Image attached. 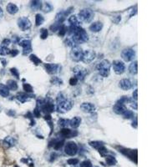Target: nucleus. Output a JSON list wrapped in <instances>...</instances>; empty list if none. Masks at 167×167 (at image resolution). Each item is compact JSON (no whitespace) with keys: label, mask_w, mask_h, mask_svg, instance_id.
Returning a JSON list of instances; mask_svg holds the SVG:
<instances>
[{"label":"nucleus","mask_w":167,"mask_h":167,"mask_svg":"<svg viewBox=\"0 0 167 167\" xmlns=\"http://www.w3.org/2000/svg\"><path fill=\"white\" fill-rule=\"evenodd\" d=\"M68 31H69V34H72V38L74 41V43L76 44H80V43H86L89 39V37H88V34H87L86 31L81 28V26L80 27H75V28H73V27H70L68 28Z\"/></svg>","instance_id":"1"},{"label":"nucleus","mask_w":167,"mask_h":167,"mask_svg":"<svg viewBox=\"0 0 167 167\" xmlns=\"http://www.w3.org/2000/svg\"><path fill=\"white\" fill-rule=\"evenodd\" d=\"M110 67H111L110 62L107 59H105V60H102L98 64L97 69L102 77H108L110 74Z\"/></svg>","instance_id":"2"},{"label":"nucleus","mask_w":167,"mask_h":167,"mask_svg":"<svg viewBox=\"0 0 167 167\" xmlns=\"http://www.w3.org/2000/svg\"><path fill=\"white\" fill-rule=\"evenodd\" d=\"M74 105V102L71 99H65L63 101L57 103V111L61 114H64L66 112L69 111Z\"/></svg>","instance_id":"3"},{"label":"nucleus","mask_w":167,"mask_h":167,"mask_svg":"<svg viewBox=\"0 0 167 167\" xmlns=\"http://www.w3.org/2000/svg\"><path fill=\"white\" fill-rule=\"evenodd\" d=\"M94 13L90 8H84L79 13V19L84 23H89L93 20Z\"/></svg>","instance_id":"4"},{"label":"nucleus","mask_w":167,"mask_h":167,"mask_svg":"<svg viewBox=\"0 0 167 167\" xmlns=\"http://www.w3.org/2000/svg\"><path fill=\"white\" fill-rule=\"evenodd\" d=\"M129 100V99L127 97H123L120 99H119L117 101V103L114 105V111L115 113H116L118 115H123L125 110H126V107H125V103Z\"/></svg>","instance_id":"5"},{"label":"nucleus","mask_w":167,"mask_h":167,"mask_svg":"<svg viewBox=\"0 0 167 167\" xmlns=\"http://www.w3.org/2000/svg\"><path fill=\"white\" fill-rule=\"evenodd\" d=\"M83 50L81 49L80 47L79 46H75L74 48H72L71 52H70V57L71 59L74 60V61H80L82 59V57H83Z\"/></svg>","instance_id":"6"},{"label":"nucleus","mask_w":167,"mask_h":167,"mask_svg":"<svg viewBox=\"0 0 167 167\" xmlns=\"http://www.w3.org/2000/svg\"><path fill=\"white\" fill-rule=\"evenodd\" d=\"M96 57V53L92 50H85L83 52V57H82V61L85 64H89L93 61Z\"/></svg>","instance_id":"7"},{"label":"nucleus","mask_w":167,"mask_h":167,"mask_svg":"<svg viewBox=\"0 0 167 167\" xmlns=\"http://www.w3.org/2000/svg\"><path fill=\"white\" fill-rule=\"evenodd\" d=\"M19 45L23 47V55H29L32 52L31 40L29 39H22L19 41Z\"/></svg>","instance_id":"8"},{"label":"nucleus","mask_w":167,"mask_h":167,"mask_svg":"<svg viewBox=\"0 0 167 167\" xmlns=\"http://www.w3.org/2000/svg\"><path fill=\"white\" fill-rule=\"evenodd\" d=\"M64 151L68 155L74 156L78 152V145L73 141H69L66 144V145L64 147Z\"/></svg>","instance_id":"9"},{"label":"nucleus","mask_w":167,"mask_h":167,"mask_svg":"<svg viewBox=\"0 0 167 167\" xmlns=\"http://www.w3.org/2000/svg\"><path fill=\"white\" fill-rule=\"evenodd\" d=\"M121 57L126 62L133 60L136 57V52L133 49H125L121 52Z\"/></svg>","instance_id":"10"},{"label":"nucleus","mask_w":167,"mask_h":167,"mask_svg":"<svg viewBox=\"0 0 167 167\" xmlns=\"http://www.w3.org/2000/svg\"><path fill=\"white\" fill-rule=\"evenodd\" d=\"M74 73L75 76L74 78H76L78 80H83L88 74L86 68H83L81 66H76L74 68Z\"/></svg>","instance_id":"11"},{"label":"nucleus","mask_w":167,"mask_h":167,"mask_svg":"<svg viewBox=\"0 0 167 167\" xmlns=\"http://www.w3.org/2000/svg\"><path fill=\"white\" fill-rule=\"evenodd\" d=\"M52 99H50V100H44V103L41 107V111L43 112V114L45 115H50V113L55 110V105L53 104V102L51 101Z\"/></svg>","instance_id":"12"},{"label":"nucleus","mask_w":167,"mask_h":167,"mask_svg":"<svg viewBox=\"0 0 167 167\" xmlns=\"http://www.w3.org/2000/svg\"><path fill=\"white\" fill-rule=\"evenodd\" d=\"M18 25H19V29L22 31H26V30L30 29L31 22H30V20L28 19V18L22 17V18H19V20H18Z\"/></svg>","instance_id":"13"},{"label":"nucleus","mask_w":167,"mask_h":167,"mask_svg":"<svg viewBox=\"0 0 167 167\" xmlns=\"http://www.w3.org/2000/svg\"><path fill=\"white\" fill-rule=\"evenodd\" d=\"M89 145H91L93 148L98 150V151L101 154L102 156L106 155V153H107V149L105 148V145H104V143L103 142H101V141H96V140H95V141H91V142H89Z\"/></svg>","instance_id":"14"},{"label":"nucleus","mask_w":167,"mask_h":167,"mask_svg":"<svg viewBox=\"0 0 167 167\" xmlns=\"http://www.w3.org/2000/svg\"><path fill=\"white\" fill-rule=\"evenodd\" d=\"M113 68L117 74H122L125 70V65L120 60H115L113 62Z\"/></svg>","instance_id":"15"},{"label":"nucleus","mask_w":167,"mask_h":167,"mask_svg":"<svg viewBox=\"0 0 167 167\" xmlns=\"http://www.w3.org/2000/svg\"><path fill=\"white\" fill-rule=\"evenodd\" d=\"M44 68L46 69V71L50 74H57L60 70V66L55 64H45Z\"/></svg>","instance_id":"16"},{"label":"nucleus","mask_w":167,"mask_h":167,"mask_svg":"<svg viewBox=\"0 0 167 167\" xmlns=\"http://www.w3.org/2000/svg\"><path fill=\"white\" fill-rule=\"evenodd\" d=\"M119 87L122 89H124V90H129V89H130L133 87V84H132V82L130 80L123 79L119 82Z\"/></svg>","instance_id":"17"},{"label":"nucleus","mask_w":167,"mask_h":167,"mask_svg":"<svg viewBox=\"0 0 167 167\" xmlns=\"http://www.w3.org/2000/svg\"><path fill=\"white\" fill-rule=\"evenodd\" d=\"M80 109L86 113H93L95 110V106L91 103H83L80 105Z\"/></svg>","instance_id":"18"},{"label":"nucleus","mask_w":167,"mask_h":167,"mask_svg":"<svg viewBox=\"0 0 167 167\" xmlns=\"http://www.w3.org/2000/svg\"><path fill=\"white\" fill-rule=\"evenodd\" d=\"M17 99L18 100H19L21 103H24L26 101H28V99H29V98H34V94H32L30 95V94H26V93H19L17 94Z\"/></svg>","instance_id":"19"},{"label":"nucleus","mask_w":167,"mask_h":167,"mask_svg":"<svg viewBox=\"0 0 167 167\" xmlns=\"http://www.w3.org/2000/svg\"><path fill=\"white\" fill-rule=\"evenodd\" d=\"M102 29H103V24L101 22H99V21L94 22L89 27V29L92 32H94V33L99 32Z\"/></svg>","instance_id":"20"},{"label":"nucleus","mask_w":167,"mask_h":167,"mask_svg":"<svg viewBox=\"0 0 167 167\" xmlns=\"http://www.w3.org/2000/svg\"><path fill=\"white\" fill-rule=\"evenodd\" d=\"M68 23H69L70 27H73V28L80 27V22L79 19H78L75 15L71 16V17L68 19Z\"/></svg>","instance_id":"21"},{"label":"nucleus","mask_w":167,"mask_h":167,"mask_svg":"<svg viewBox=\"0 0 167 167\" xmlns=\"http://www.w3.org/2000/svg\"><path fill=\"white\" fill-rule=\"evenodd\" d=\"M81 123V118L80 117H74L72 119L69 120V126H71L72 128L76 129L80 126Z\"/></svg>","instance_id":"22"},{"label":"nucleus","mask_w":167,"mask_h":167,"mask_svg":"<svg viewBox=\"0 0 167 167\" xmlns=\"http://www.w3.org/2000/svg\"><path fill=\"white\" fill-rule=\"evenodd\" d=\"M6 9L8 13L10 14H15L19 11V8L17 7V5H15L14 3H10L7 5Z\"/></svg>","instance_id":"23"},{"label":"nucleus","mask_w":167,"mask_h":167,"mask_svg":"<svg viewBox=\"0 0 167 167\" xmlns=\"http://www.w3.org/2000/svg\"><path fill=\"white\" fill-rule=\"evenodd\" d=\"M60 134L62 135L64 137H65V138H69V137H73L72 134H77V132H75V131H72V130H70L68 128H63L62 130L60 131Z\"/></svg>","instance_id":"24"},{"label":"nucleus","mask_w":167,"mask_h":167,"mask_svg":"<svg viewBox=\"0 0 167 167\" xmlns=\"http://www.w3.org/2000/svg\"><path fill=\"white\" fill-rule=\"evenodd\" d=\"M0 94L3 97H8L9 95V89L7 85L0 84Z\"/></svg>","instance_id":"25"},{"label":"nucleus","mask_w":167,"mask_h":167,"mask_svg":"<svg viewBox=\"0 0 167 167\" xmlns=\"http://www.w3.org/2000/svg\"><path fill=\"white\" fill-rule=\"evenodd\" d=\"M41 6H42V3L38 0H34L32 1L31 3H30V8H32V10L34 11H37L38 9L41 8Z\"/></svg>","instance_id":"26"},{"label":"nucleus","mask_w":167,"mask_h":167,"mask_svg":"<svg viewBox=\"0 0 167 167\" xmlns=\"http://www.w3.org/2000/svg\"><path fill=\"white\" fill-rule=\"evenodd\" d=\"M41 9H42V11H43V13H50L54 9V7H53V5H52L51 3L46 2V3H44L43 4H42Z\"/></svg>","instance_id":"27"},{"label":"nucleus","mask_w":167,"mask_h":167,"mask_svg":"<svg viewBox=\"0 0 167 167\" xmlns=\"http://www.w3.org/2000/svg\"><path fill=\"white\" fill-rule=\"evenodd\" d=\"M15 140L11 137V136H8L4 139V145H6L7 147H10V146H13L15 145Z\"/></svg>","instance_id":"28"},{"label":"nucleus","mask_w":167,"mask_h":167,"mask_svg":"<svg viewBox=\"0 0 167 167\" xmlns=\"http://www.w3.org/2000/svg\"><path fill=\"white\" fill-rule=\"evenodd\" d=\"M66 18V15L64 11H61L59 12L57 15H56V21H57V24H60L61 23H63L64 21V19Z\"/></svg>","instance_id":"29"},{"label":"nucleus","mask_w":167,"mask_h":167,"mask_svg":"<svg viewBox=\"0 0 167 167\" xmlns=\"http://www.w3.org/2000/svg\"><path fill=\"white\" fill-rule=\"evenodd\" d=\"M7 87L8 88V89L11 90H17L18 89V84L15 80H8L7 82Z\"/></svg>","instance_id":"30"},{"label":"nucleus","mask_w":167,"mask_h":167,"mask_svg":"<svg viewBox=\"0 0 167 167\" xmlns=\"http://www.w3.org/2000/svg\"><path fill=\"white\" fill-rule=\"evenodd\" d=\"M105 161H106L107 165H109V166H114V165H115L116 162H117L116 159H115L114 156H112V155H108V156H106Z\"/></svg>","instance_id":"31"},{"label":"nucleus","mask_w":167,"mask_h":167,"mask_svg":"<svg viewBox=\"0 0 167 167\" xmlns=\"http://www.w3.org/2000/svg\"><path fill=\"white\" fill-rule=\"evenodd\" d=\"M129 71L130 74H137V62L134 61L130 64V65L129 66Z\"/></svg>","instance_id":"32"},{"label":"nucleus","mask_w":167,"mask_h":167,"mask_svg":"<svg viewBox=\"0 0 167 167\" xmlns=\"http://www.w3.org/2000/svg\"><path fill=\"white\" fill-rule=\"evenodd\" d=\"M44 22V18L40 14V13H38L35 16V24L37 26L41 25Z\"/></svg>","instance_id":"33"},{"label":"nucleus","mask_w":167,"mask_h":167,"mask_svg":"<svg viewBox=\"0 0 167 167\" xmlns=\"http://www.w3.org/2000/svg\"><path fill=\"white\" fill-rule=\"evenodd\" d=\"M69 120L68 119H59V124L62 128H66L67 126H69Z\"/></svg>","instance_id":"34"},{"label":"nucleus","mask_w":167,"mask_h":167,"mask_svg":"<svg viewBox=\"0 0 167 167\" xmlns=\"http://www.w3.org/2000/svg\"><path fill=\"white\" fill-rule=\"evenodd\" d=\"M10 52V50L8 48H7L6 46H3V45H0V55H8Z\"/></svg>","instance_id":"35"},{"label":"nucleus","mask_w":167,"mask_h":167,"mask_svg":"<svg viewBox=\"0 0 167 167\" xmlns=\"http://www.w3.org/2000/svg\"><path fill=\"white\" fill-rule=\"evenodd\" d=\"M29 59H30V60H31L32 62L34 63V64H36V65H38L39 64H41V63H42L41 59H40L39 58H38L36 55H30V56H29Z\"/></svg>","instance_id":"36"},{"label":"nucleus","mask_w":167,"mask_h":167,"mask_svg":"<svg viewBox=\"0 0 167 167\" xmlns=\"http://www.w3.org/2000/svg\"><path fill=\"white\" fill-rule=\"evenodd\" d=\"M51 83L55 85H62L63 81L61 80V79H59L58 77H54L51 79Z\"/></svg>","instance_id":"37"},{"label":"nucleus","mask_w":167,"mask_h":167,"mask_svg":"<svg viewBox=\"0 0 167 167\" xmlns=\"http://www.w3.org/2000/svg\"><path fill=\"white\" fill-rule=\"evenodd\" d=\"M67 32V27L65 25H60L59 29V34L60 36H64Z\"/></svg>","instance_id":"38"},{"label":"nucleus","mask_w":167,"mask_h":167,"mask_svg":"<svg viewBox=\"0 0 167 167\" xmlns=\"http://www.w3.org/2000/svg\"><path fill=\"white\" fill-rule=\"evenodd\" d=\"M23 88H24V90L26 93L28 94L33 93V87H32L30 85H29V84H24V85H23Z\"/></svg>","instance_id":"39"},{"label":"nucleus","mask_w":167,"mask_h":167,"mask_svg":"<svg viewBox=\"0 0 167 167\" xmlns=\"http://www.w3.org/2000/svg\"><path fill=\"white\" fill-rule=\"evenodd\" d=\"M48 35H49V32H48V30H47L46 29H42L40 30V38H41L42 39L47 38Z\"/></svg>","instance_id":"40"},{"label":"nucleus","mask_w":167,"mask_h":167,"mask_svg":"<svg viewBox=\"0 0 167 167\" xmlns=\"http://www.w3.org/2000/svg\"><path fill=\"white\" fill-rule=\"evenodd\" d=\"M123 116L125 119H131V118H133V116H134V113H133V111H130V110H126L123 113Z\"/></svg>","instance_id":"41"},{"label":"nucleus","mask_w":167,"mask_h":167,"mask_svg":"<svg viewBox=\"0 0 167 167\" xmlns=\"http://www.w3.org/2000/svg\"><path fill=\"white\" fill-rule=\"evenodd\" d=\"M80 167H93V165L92 163L90 162V161H84L80 164Z\"/></svg>","instance_id":"42"},{"label":"nucleus","mask_w":167,"mask_h":167,"mask_svg":"<svg viewBox=\"0 0 167 167\" xmlns=\"http://www.w3.org/2000/svg\"><path fill=\"white\" fill-rule=\"evenodd\" d=\"M10 71H11V73L13 74V75H14L17 79H19V71H18V69L15 68H13L10 69Z\"/></svg>","instance_id":"43"},{"label":"nucleus","mask_w":167,"mask_h":167,"mask_svg":"<svg viewBox=\"0 0 167 167\" xmlns=\"http://www.w3.org/2000/svg\"><path fill=\"white\" fill-rule=\"evenodd\" d=\"M65 99L66 98L64 97V95L62 93H59L58 94V96H57V103H59V102H61V101H63L64 99Z\"/></svg>","instance_id":"44"},{"label":"nucleus","mask_w":167,"mask_h":167,"mask_svg":"<svg viewBox=\"0 0 167 167\" xmlns=\"http://www.w3.org/2000/svg\"><path fill=\"white\" fill-rule=\"evenodd\" d=\"M59 27H60V24H53L51 27H50V29H51V30L53 32H56L57 30H59Z\"/></svg>","instance_id":"45"},{"label":"nucleus","mask_w":167,"mask_h":167,"mask_svg":"<svg viewBox=\"0 0 167 167\" xmlns=\"http://www.w3.org/2000/svg\"><path fill=\"white\" fill-rule=\"evenodd\" d=\"M67 162H68V165L74 166V165H76V164L79 163V160H78V159H69V160H68Z\"/></svg>","instance_id":"46"},{"label":"nucleus","mask_w":167,"mask_h":167,"mask_svg":"<svg viewBox=\"0 0 167 167\" xmlns=\"http://www.w3.org/2000/svg\"><path fill=\"white\" fill-rule=\"evenodd\" d=\"M40 112H41V110H40L39 109L36 108V109L34 110V115L35 117H40Z\"/></svg>","instance_id":"47"},{"label":"nucleus","mask_w":167,"mask_h":167,"mask_svg":"<svg viewBox=\"0 0 167 167\" xmlns=\"http://www.w3.org/2000/svg\"><path fill=\"white\" fill-rule=\"evenodd\" d=\"M77 83H78V80L76 78H72L69 80V84L71 85H77Z\"/></svg>","instance_id":"48"},{"label":"nucleus","mask_w":167,"mask_h":167,"mask_svg":"<svg viewBox=\"0 0 167 167\" xmlns=\"http://www.w3.org/2000/svg\"><path fill=\"white\" fill-rule=\"evenodd\" d=\"M19 51L18 50H10V52H9V54L13 56V57H14V56L18 55H19Z\"/></svg>","instance_id":"49"},{"label":"nucleus","mask_w":167,"mask_h":167,"mask_svg":"<svg viewBox=\"0 0 167 167\" xmlns=\"http://www.w3.org/2000/svg\"><path fill=\"white\" fill-rule=\"evenodd\" d=\"M2 43H3V46H7V45H8L9 43H11V40H10V39H8V38H5V39L3 40Z\"/></svg>","instance_id":"50"},{"label":"nucleus","mask_w":167,"mask_h":167,"mask_svg":"<svg viewBox=\"0 0 167 167\" xmlns=\"http://www.w3.org/2000/svg\"><path fill=\"white\" fill-rule=\"evenodd\" d=\"M120 19H121V17H120L119 15H118L117 17L114 18V23H115V24H119V23L120 22Z\"/></svg>","instance_id":"51"},{"label":"nucleus","mask_w":167,"mask_h":167,"mask_svg":"<svg viewBox=\"0 0 167 167\" xmlns=\"http://www.w3.org/2000/svg\"><path fill=\"white\" fill-rule=\"evenodd\" d=\"M133 99L134 100H137V89H136L134 92H133Z\"/></svg>","instance_id":"52"},{"label":"nucleus","mask_w":167,"mask_h":167,"mask_svg":"<svg viewBox=\"0 0 167 167\" xmlns=\"http://www.w3.org/2000/svg\"><path fill=\"white\" fill-rule=\"evenodd\" d=\"M131 106L135 109V110H136L137 109V104H136V100H133V102L131 103Z\"/></svg>","instance_id":"53"},{"label":"nucleus","mask_w":167,"mask_h":167,"mask_svg":"<svg viewBox=\"0 0 167 167\" xmlns=\"http://www.w3.org/2000/svg\"><path fill=\"white\" fill-rule=\"evenodd\" d=\"M3 9H2V8L0 7V19L3 18Z\"/></svg>","instance_id":"54"}]
</instances>
